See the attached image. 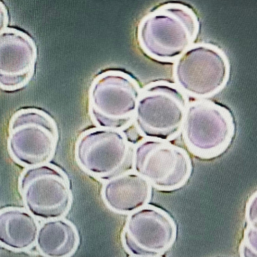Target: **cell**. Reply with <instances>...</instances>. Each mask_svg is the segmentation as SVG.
Masks as SVG:
<instances>
[{
  "label": "cell",
  "instance_id": "obj_9",
  "mask_svg": "<svg viewBox=\"0 0 257 257\" xmlns=\"http://www.w3.org/2000/svg\"><path fill=\"white\" fill-rule=\"evenodd\" d=\"M37 51L23 32L5 28L0 32V87L13 90L25 85L32 76Z\"/></svg>",
  "mask_w": 257,
  "mask_h": 257
},
{
  "label": "cell",
  "instance_id": "obj_14",
  "mask_svg": "<svg viewBox=\"0 0 257 257\" xmlns=\"http://www.w3.org/2000/svg\"><path fill=\"white\" fill-rule=\"evenodd\" d=\"M8 23L7 11L4 5L0 2V32L6 28Z\"/></svg>",
  "mask_w": 257,
  "mask_h": 257
},
{
  "label": "cell",
  "instance_id": "obj_7",
  "mask_svg": "<svg viewBox=\"0 0 257 257\" xmlns=\"http://www.w3.org/2000/svg\"><path fill=\"white\" fill-rule=\"evenodd\" d=\"M228 74L225 57L210 45L189 47L179 56L175 68L176 80L186 92L196 96L211 95L224 84Z\"/></svg>",
  "mask_w": 257,
  "mask_h": 257
},
{
  "label": "cell",
  "instance_id": "obj_2",
  "mask_svg": "<svg viewBox=\"0 0 257 257\" xmlns=\"http://www.w3.org/2000/svg\"><path fill=\"white\" fill-rule=\"evenodd\" d=\"M134 146L121 130L98 127L77 140L75 158L86 173L105 181L133 170Z\"/></svg>",
  "mask_w": 257,
  "mask_h": 257
},
{
  "label": "cell",
  "instance_id": "obj_12",
  "mask_svg": "<svg viewBox=\"0 0 257 257\" xmlns=\"http://www.w3.org/2000/svg\"><path fill=\"white\" fill-rule=\"evenodd\" d=\"M39 224L27 210L10 207L0 211V243L15 250H24L36 244Z\"/></svg>",
  "mask_w": 257,
  "mask_h": 257
},
{
  "label": "cell",
  "instance_id": "obj_11",
  "mask_svg": "<svg viewBox=\"0 0 257 257\" xmlns=\"http://www.w3.org/2000/svg\"><path fill=\"white\" fill-rule=\"evenodd\" d=\"M160 215L151 207L143 206L131 213L121 233L123 246L132 256L154 255L160 248Z\"/></svg>",
  "mask_w": 257,
  "mask_h": 257
},
{
  "label": "cell",
  "instance_id": "obj_13",
  "mask_svg": "<svg viewBox=\"0 0 257 257\" xmlns=\"http://www.w3.org/2000/svg\"><path fill=\"white\" fill-rule=\"evenodd\" d=\"M79 241L75 226L61 217L46 220L39 225L35 244L43 255L66 257L75 252Z\"/></svg>",
  "mask_w": 257,
  "mask_h": 257
},
{
  "label": "cell",
  "instance_id": "obj_6",
  "mask_svg": "<svg viewBox=\"0 0 257 257\" xmlns=\"http://www.w3.org/2000/svg\"><path fill=\"white\" fill-rule=\"evenodd\" d=\"M186 109L180 91L167 85L154 84L141 92L134 121L141 135L166 140L180 131Z\"/></svg>",
  "mask_w": 257,
  "mask_h": 257
},
{
  "label": "cell",
  "instance_id": "obj_8",
  "mask_svg": "<svg viewBox=\"0 0 257 257\" xmlns=\"http://www.w3.org/2000/svg\"><path fill=\"white\" fill-rule=\"evenodd\" d=\"M183 126L188 144L200 152H209L222 148L232 133V124L227 113L207 102L191 105L186 109Z\"/></svg>",
  "mask_w": 257,
  "mask_h": 257
},
{
  "label": "cell",
  "instance_id": "obj_5",
  "mask_svg": "<svg viewBox=\"0 0 257 257\" xmlns=\"http://www.w3.org/2000/svg\"><path fill=\"white\" fill-rule=\"evenodd\" d=\"M19 187L27 210L36 218L63 217L70 208V183L64 172L54 165L28 167L20 176Z\"/></svg>",
  "mask_w": 257,
  "mask_h": 257
},
{
  "label": "cell",
  "instance_id": "obj_1",
  "mask_svg": "<svg viewBox=\"0 0 257 257\" xmlns=\"http://www.w3.org/2000/svg\"><path fill=\"white\" fill-rule=\"evenodd\" d=\"M198 31L197 19L191 10L181 5L169 4L142 20L138 39L147 54L156 59L169 60L181 55Z\"/></svg>",
  "mask_w": 257,
  "mask_h": 257
},
{
  "label": "cell",
  "instance_id": "obj_3",
  "mask_svg": "<svg viewBox=\"0 0 257 257\" xmlns=\"http://www.w3.org/2000/svg\"><path fill=\"white\" fill-rule=\"evenodd\" d=\"M141 92L135 80L123 73L108 71L101 74L89 91L91 119L98 127L121 131L134 121Z\"/></svg>",
  "mask_w": 257,
  "mask_h": 257
},
{
  "label": "cell",
  "instance_id": "obj_4",
  "mask_svg": "<svg viewBox=\"0 0 257 257\" xmlns=\"http://www.w3.org/2000/svg\"><path fill=\"white\" fill-rule=\"evenodd\" d=\"M9 152L19 164L27 167L48 163L53 157L58 140L55 122L38 109H22L9 124Z\"/></svg>",
  "mask_w": 257,
  "mask_h": 257
},
{
  "label": "cell",
  "instance_id": "obj_10",
  "mask_svg": "<svg viewBox=\"0 0 257 257\" xmlns=\"http://www.w3.org/2000/svg\"><path fill=\"white\" fill-rule=\"evenodd\" d=\"M150 193V182L132 170L104 181L101 195L109 209L126 214L145 206Z\"/></svg>",
  "mask_w": 257,
  "mask_h": 257
}]
</instances>
